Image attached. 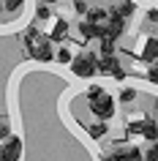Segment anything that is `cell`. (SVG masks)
Returning <instances> with one entry per match:
<instances>
[{
	"label": "cell",
	"instance_id": "1",
	"mask_svg": "<svg viewBox=\"0 0 158 161\" xmlns=\"http://www.w3.org/2000/svg\"><path fill=\"white\" fill-rule=\"evenodd\" d=\"M95 60L98 55H93V52H79L76 58H71V71H74L79 79H93L95 76Z\"/></svg>",
	"mask_w": 158,
	"mask_h": 161
},
{
	"label": "cell",
	"instance_id": "16",
	"mask_svg": "<svg viewBox=\"0 0 158 161\" xmlns=\"http://www.w3.org/2000/svg\"><path fill=\"white\" fill-rule=\"evenodd\" d=\"M142 123H144L142 118H139V120H131L128 128H125V134H131V136H133V134H142Z\"/></svg>",
	"mask_w": 158,
	"mask_h": 161
},
{
	"label": "cell",
	"instance_id": "3",
	"mask_svg": "<svg viewBox=\"0 0 158 161\" xmlns=\"http://www.w3.org/2000/svg\"><path fill=\"white\" fill-rule=\"evenodd\" d=\"M22 158V139L17 134H8L0 145V161H19Z\"/></svg>",
	"mask_w": 158,
	"mask_h": 161
},
{
	"label": "cell",
	"instance_id": "25",
	"mask_svg": "<svg viewBox=\"0 0 158 161\" xmlns=\"http://www.w3.org/2000/svg\"><path fill=\"white\" fill-rule=\"evenodd\" d=\"M101 161H117V158L112 156V153H104V156H101Z\"/></svg>",
	"mask_w": 158,
	"mask_h": 161
},
{
	"label": "cell",
	"instance_id": "19",
	"mask_svg": "<svg viewBox=\"0 0 158 161\" xmlns=\"http://www.w3.org/2000/svg\"><path fill=\"white\" fill-rule=\"evenodd\" d=\"M22 6H25V0H6V8L8 11H19Z\"/></svg>",
	"mask_w": 158,
	"mask_h": 161
},
{
	"label": "cell",
	"instance_id": "22",
	"mask_svg": "<svg viewBox=\"0 0 158 161\" xmlns=\"http://www.w3.org/2000/svg\"><path fill=\"white\" fill-rule=\"evenodd\" d=\"M144 158H147V161H155V158H158L155 147H147V150H144Z\"/></svg>",
	"mask_w": 158,
	"mask_h": 161
},
{
	"label": "cell",
	"instance_id": "26",
	"mask_svg": "<svg viewBox=\"0 0 158 161\" xmlns=\"http://www.w3.org/2000/svg\"><path fill=\"white\" fill-rule=\"evenodd\" d=\"M46 3H60V0H46Z\"/></svg>",
	"mask_w": 158,
	"mask_h": 161
},
{
	"label": "cell",
	"instance_id": "20",
	"mask_svg": "<svg viewBox=\"0 0 158 161\" xmlns=\"http://www.w3.org/2000/svg\"><path fill=\"white\" fill-rule=\"evenodd\" d=\"M112 76H115L117 82H123V79H125V76H128V74H125V68H123V66H117L115 71H112Z\"/></svg>",
	"mask_w": 158,
	"mask_h": 161
},
{
	"label": "cell",
	"instance_id": "8",
	"mask_svg": "<svg viewBox=\"0 0 158 161\" xmlns=\"http://www.w3.org/2000/svg\"><path fill=\"white\" fill-rule=\"evenodd\" d=\"M87 134H90L93 139H104V136L109 134L106 120H93V123H87Z\"/></svg>",
	"mask_w": 158,
	"mask_h": 161
},
{
	"label": "cell",
	"instance_id": "23",
	"mask_svg": "<svg viewBox=\"0 0 158 161\" xmlns=\"http://www.w3.org/2000/svg\"><path fill=\"white\" fill-rule=\"evenodd\" d=\"M147 79H150V82H155V79H158V74H155V63H150V71H147Z\"/></svg>",
	"mask_w": 158,
	"mask_h": 161
},
{
	"label": "cell",
	"instance_id": "5",
	"mask_svg": "<svg viewBox=\"0 0 158 161\" xmlns=\"http://www.w3.org/2000/svg\"><path fill=\"white\" fill-rule=\"evenodd\" d=\"M68 30H71L68 22L63 17H57V19H55V27H52V33L46 36V38H49L52 44H60V41H66V38H68Z\"/></svg>",
	"mask_w": 158,
	"mask_h": 161
},
{
	"label": "cell",
	"instance_id": "15",
	"mask_svg": "<svg viewBox=\"0 0 158 161\" xmlns=\"http://www.w3.org/2000/svg\"><path fill=\"white\" fill-rule=\"evenodd\" d=\"M104 93V85H98V82H93V85H87V90H84V96L87 98H95V96Z\"/></svg>",
	"mask_w": 158,
	"mask_h": 161
},
{
	"label": "cell",
	"instance_id": "21",
	"mask_svg": "<svg viewBox=\"0 0 158 161\" xmlns=\"http://www.w3.org/2000/svg\"><path fill=\"white\" fill-rule=\"evenodd\" d=\"M8 134H11V126H8V123H0V142H3Z\"/></svg>",
	"mask_w": 158,
	"mask_h": 161
},
{
	"label": "cell",
	"instance_id": "4",
	"mask_svg": "<svg viewBox=\"0 0 158 161\" xmlns=\"http://www.w3.org/2000/svg\"><path fill=\"white\" fill-rule=\"evenodd\" d=\"M112 156L117 161H142V147L136 145H112Z\"/></svg>",
	"mask_w": 158,
	"mask_h": 161
},
{
	"label": "cell",
	"instance_id": "12",
	"mask_svg": "<svg viewBox=\"0 0 158 161\" xmlns=\"http://www.w3.org/2000/svg\"><path fill=\"white\" fill-rule=\"evenodd\" d=\"M115 44L112 38H101V47H98V58H104V55H115Z\"/></svg>",
	"mask_w": 158,
	"mask_h": 161
},
{
	"label": "cell",
	"instance_id": "2",
	"mask_svg": "<svg viewBox=\"0 0 158 161\" xmlns=\"http://www.w3.org/2000/svg\"><path fill=\"white\" fill-rule=\"evenodd\" d=\"M90 112L95 115V120H109V118H115V112H117V107H115V98L112 96H106V90L101 96H95V98H90Z\"/></svg>",
	"mask_w": 158,
	"mask_h": 161
},
{
	"label": "cell",
	"instance_id": "24",
	"mask_svg": "<svg viewBox=\"0 0 158 161\" xmlns=\"http://www.w3.org/2000/svg\"><path fill=\"white\" fill-rule=\"evenodd\" d=\"M155 19H158L155 8H150V11H147V22H150V25H155Z\"/></svg>",
	"mask_w": 158,
	"mask_h": 161
},
{
	"label": "cell",
	"instance_id": "18",
	"mask_svg": "<svg viewBox=\"0 0 158 161\" xmlns=\"http://www.w3.org/2000/svg\"><path fill=\"white\" fill-rule=\"evenodd\" d=\"M87 8H90V6H87L84 0H74V11H76V14H82V17H84V14H87Z\"/></svg>",
	"mask_w": 158,
	"mask_h": 161
},
{
	"label": "cell",
	"instance_id": "13",
	"mask_svg": "<svg viewBox=\"0 0 158 161\" xmlns=\"http://www.w3.org/2000/svg\"><path fill=\"white\" fill-rule=\"evenodd\" d=\"M117 98H120V104H131L133 98H136V90H133V87H120Z\"/></svg>",
	"mask_w": 158,
	"mask_h": 161
},
{
	"label": "cell",
	"instance_id": "14",
	"mask_svg": "<svg viewBox=\"0 0 158 161\" xmlns=\"http://www.w3.org/2000/svg\"><path fill=\"white\" fill-rule=\"evenodd\" d=\"M49 17H52L49 6H46V3H41V6L35 8V19H38V22H46V19H49Z\"/></svg>",
	"mask_w": 158,
	"mask_h": 161
},
{
	"label": "cell",
	"instance_id": "9",
	"mask_svg": "<svg viewBox=\"0 0 158 161\" xmlns=\"http://www.w3.org/2000/svg\"><path fill=\"white\" fill-rule=\"evenodd\" d=\"M155 55H158V41L155 38H147L144 41V49H142V63H155Z\"/></svg>",
	"mask_w": 158,
	"mask_h": 161
},
{
	"label": "cell",
	"instance_id": "17",
	"mask_svg": "<svg viewBox=\"0 0 158 161\" xmlns=\"http://www.w3.org/2000/svg\"><path fill=\"white\" fill-rule=\"evenodd\" d=\"M71 58H74V55H71L68 47H60L57 49V63H71Z\"/></svg>",
	"mask_w": 158,
	"mask_h": 161
},
{
	"label": "cell",
	"instance_id": "10",
	"mask_svg": "<svg viewBox=\"0 0 158 161\" xmlns=\"http://www.w3.org/2000/svg\"><path fill=\"white\" fill-rule=\"evenodd\" d=\"M87 22H93V25H104L109 19V14H106V8H87Z\"/></svg>",
	"mask_w": 158,
	"mask_h": 161
},
{
	"label": "cell",
	"instance_id": "7",
	"mask_svg": "<svg viewBox=\"0 0 158 161\" xmlns=\"http://www.w3.org/2000/svg\"><path fill=\"white\" fill-rule=\"evenodd\" d=\"M76 30H79V44H87L90 38H98V25H93V22H87V19H82L79 25H76Z\"/></svg>",
	"mask_w": 158,
	"mask_h": 161
},
{
	"label": "cell",
	"instance_id": "27",
	"mask_svg": "<svg viewBox=\"0 0 158 161\" xmlns=\"http://www.w3.org/2000/svg\"><path fill=\"white\" fill-rule=\"evenodd\" d=\"M0 8H3V6H0Z\"/></svg>",
	"mask_w": 158,
	"mask_h": 161
},
{
	"label": "cell",
	"instance_id": "11",
	"mask_svg": "<svg viewBox=\"0 0 158 161\" xmlns=\"http://www.w3.org/2000/svg\"><path fill=\"white\" fill-rule=\"evenodd\" d=\"M142 136H144L150 145L155 142V120H153V118H147L144 123H142Z\"/></svg>",
	"mask_w": 158,
	"mask_h": 161
},
{
	"label": "cell",
	"instance_id": "6",
	"mask_svg": "<svg viewBox=\"0 0 158 161\" xmlns=\"http://www.w3.org/2000/svg\"><path fill=\"white\" fill-rule=\"evenodd\" d=\"M117 66H120V58L117 55H104V58L95 60V74H112Z\"/></svg>",
	"mask_w": 158,
	"mask_h": 161
}]
</instances>
